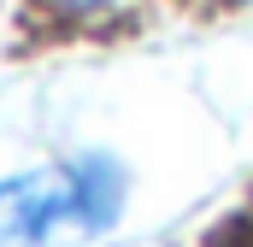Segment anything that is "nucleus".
Here are the masks:
<instances>
[{
	"instance_id": "1",
	"label": "nucleus",
	"mask_w": 253,
	"mask_h": 247,
	"mask_svg": "<svg viewBox=\"0 0 253 247\" xmlns=\"http://www.w3.org/2000/svg\"><path fill=\"white\" fill-rule=\"evenodd\" d=\"M118 218V171L106 159L47 165L0 183V247H88Z\"/></svg>"
},
{
	"instance_id": "2",
	"label": "nucleus",
	"mask_w": 253,
	"mask_h": 247,
	"mask_svg": "<svg viewBox=\"0 0 253 247\" xmlns=\"http://www.w3.org/2000/svg\"><path fill=\"white\" fill-rule=\"evenodd\" d=\"M59 12H71V18H100V12H118L124 0H53Z\"/></svg>"
}]
</instances>
